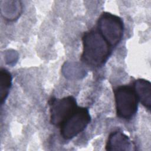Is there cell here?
Wrapping results in <instances>:
<instances>
[{"instance_id": "obj_4", "label": "cell", "mask_w": 151, "mask_h": 151, "mask_svg": "<svg viewBox=\"0 0 151 151\" xmlns=\"http://www.w3.org/2000/svg\"><path fill=\"white\" fill-rule=\"evenodd\" d=\"M90 121L88 109L87 107L78 106L60 126V134L65 140L71 139L82 132Z\"/></svg>"}, {"instance_id": "obj_2", "label": "cell", "mask_w": 151, "mask_h": 151, "mask_svg": "<svg viewBox=\"0 0 151 151\" xmlns=\"http://www.w3.org/2000/svg\"><path fill=\"white\" fill-rule=\"evenodd\" d=\"M116 111L117 117L129 120L136 114L138 99L133 86L129 85L117 87L114 90Z\"/></svg>"}, {"instance_id": "obj_3", "label": "cell", "mask_w": 151, "mask_h": 151, "mask_svg": "<svg viewBox=\"0 0 151 151\" xmlns=\"http://www.w3.org/2000/svg\"><path fill=\"white\" fill-rule=\"evenodd\" d=\"M97 30L112 48L122 40L124 24L122 18L108 12H103L97 22Z\"/></svg>"}, {"instance_id": "obj_7", "label": "cell", "mask_w": 151, "mask_h": 151, "mask_svg": "<svg viewBox=\"0 0 151 151\" xmlns=\"http://www.w3.org/2000/svg\"><path fill=\"white\" fill-rule=\"evenodd\" d=\"M133 87L138 100L149 111L151 107V83L149 80L138 78L134 81Z\"/></svg>"}, {"instance_id": "obj_5", "label": "cell", "mask_w": 151, "mask_h": 151, "mask_svg": "<svg viewBox=\"0 0 151 151\" xmlns=\"http://www.w3.org/2000/svg\"><path fill=\"white\" fill-rule=\"evenodd\" d=\"M48 104L50 123L57 127H60L78 107L76 99L72 96L61 99L52 98L48 101Z\"/></svg>"}, {"instance_id": "obj_8", "label": "cell", "mask_w": 151, "mask_h": 151, "mask_svg": "<svg viewBox=\"0 0 151 151\" xmlns=\"http://www.w3.org/2000/svg\"><path fill=\"white\" fill-rule=\"evenodd\" d=\"M12 76L5 68H1L0 70V97L1 103L3 104L7 98L9 89L12 86Z\"/></svg>"}, {"instance_id": "obj_1", "label": "cell", "mask_w": 151, "mask_h": 151, "mask_svg": "<svg viewBox=\"0 0 151 151\" xmlns=\"http://www.w3.org/2000/svg\"><path fill=\"white\" fill-rule=\"evenodd\" d=\"M81 60L91 67L104 64L111 52V47L96 29L85 32L82 37Z\"/></svg>"}, {"instance_id": "obj_6", "label": "cell", "mask_w": 151, "mask_h": 151, "mask_svg": "<svg viewBox=\"0 0 151 151\" xmlns=\"http://www.w3.org/2000/svg\"><path fill=\"white\" fill-rule=\"evenodd\" d=\"M106 150L109 151H132L135 150V145L129 137L124 133L120 131H114L111 133L108 137Z\"/></svg>"}]
</instances>
